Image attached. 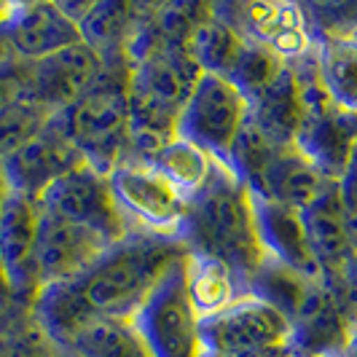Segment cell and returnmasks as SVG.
I'll return each mask as SVG.
<instances>
[{"label":"cell","mask_w":357,"mask_h":357,"mask_svg":"<svg viewBox=\"0 0 357 357\" xmlns=\"http://www.w3.org/2000/svg\"><path fill=\"white\" fill-rule=\"evenodd\" d=\"M191 252L178 234L132 229L84 274L38 290L33 320L54 347H65L91 320H135L169 268Z\"/></svg>","instance_id":"6da1fadb"},{"label":"cell","mask_w":357,"mask_h":357,"mask_svg":"<svg viewBox=\"0 0 357 357\" xmlns=\"http://www.w3.org/2000/svg\"><path fill=\"white\" fill-rule=\"evenodd\" d=\"M178 236L191 255L218 261L250 296V280L266 261L261 250L250 191L223 164H213L204 185L185 199Z\"/></svg>","instance_id":"7a4b0ae2"},{"label":"cell","mask_w":357,"mask_h":357,"mask_svg":"<svg viewBox=\"0 0 357 357\" xmlns=\"http://www.w3.org/2000/svg\"><path fill=\"white\" fill-rule=\"evenodd\" d=\"M56 121L84 161L110 175L119 164L132 159L129 68H105L89 91L56 113Z\"/></svg>","instance_id":"3957f363"},{"label":"cell","mask_w":357,"mask_h":357,"mask_svg":"<svg viewBox=\"0 0 357 357\" xmlns=\"http://www.w3.org/2000/svg\"><path fill=\"white\" fill-rule=\"evenodd\" d=\"M287 65L301 91V126L293 145L325 178L339 183L357 153V110L341 107L325 91L314 52Z\"/></svg>","instance_id":"277c9868"},{"label":"cell","mask_w":357,"mask_h":357,"mask_svg":"<svg viewBox=\"0 0 357 357\" xmlns=\"http://www.w3.org/2000/svg\"><path fill=\"white\" fill-rule=\"evenodd\" d=\"M202 357H296L290 322L258 298L202 320Z\"/></svg>","instance_id":"5b68a950"},{"label":"cell","mask_w":357,"mask_h":357,"mask_svg":"<svg viewBox=\"0 0 357 357\" xmlns=\"http://www.w3.org/2000/svg\"><path fill=\"white\" fill-rule=\"evenodd\" d=\"M185 261L169 268L132 320L153 357H202V320L188 298Z\"/></svg>","instance_id":"8992f818"},{"label":"cell","mask_w":357,"mask_h":357,"mask_svg":"<svg viewBox=\"0 0 357 357\" xmlns=\"http://www.w3.org/2000/svg\"><path fill=\"white\" fill-rule=\"evenodd\" d=\"M38 207L43 213L56 215L62 220H70L75 226H84L105 236L110 245L121 242L132 231V226L126 223L124 213L113 197L110 178L89 164L75 167L65 178L49 185L38 199Z\"/></svg>","instance_id":"52a82bcc"},{"label":"cell","mask_w":357,"mask_h":357,"mask_svg":"<svg viewBox=\"0 0 357 357\" xmlns=\"http://www.w3.org/2000/svg\"><path fill=\"white\" fill-rule=\"evenodd\" d=\"M248 100L231 81L204 73L180 113L178 137L207 151L218 164H226L236 132L248 121Z\"/></svg>","instance_id":"ba28073f"},{"label":"cell","mask_w":357,"mask_h":357,"mask_svg":"<svg viewBox=\"0 0 357 357\" xmlns=\"http://www.w3.org/2000/svg\"><path fill=\"white\" fill-rule=\"evenodd\" d=\"M107 178H110L113 197L132 229L178 234L188 197L180 194L151 164L129 159L119 164Z\"/></svg>","instance_id":"9c48e42d"},{"label":"cell","mask_w":357,"mask_h":357,"mask_svg":"<svg viewBox=\"0 0 357 357\" xmlns=\"http://www.w3.org/2000/svg\"><path fill=\"white\" fill-rule=\"evenodd\" d=\"M213 14L231 24L242 38L280 59L293 62L314 52V36L301 6L293 3H213Z\"/></svg>","instance_id":"30bf717a"},{"label":"cell","mask_w":357,"mask_h":357,"mask_svg":"<svg viewBox=\"0 0 357 357\" xmlns=\"http://www.w3.org/2000/svg\"><path fill=\"white\" fill-rule=\"evenodd\" d=\"M306 242L317 266V277L336 296H344L357 277V255L349 245V234L341 213L339 183H333L317 202L301 210Z\"/></svg>","instance_id":"8fae6325"},{"label":"cell","mask_w":357,"mask_h":357,"mask_svg":"<svg viewBox=\"0 0 357 357\" xmlns=\"http://www.w3.org/2000/svg\"><path fill=\"white\" fill-rule=\"evenodd\" d=\"M296 357H344L355 339L357 320L341 298L314 277L301 304L290 314Z\"/></svg>","instance_id":"7c38bea8"},{"label":"cell","mask_w":357,"mask_h":357,"mask_svg":"<svg viewBox=\"0 0 357 357\" xmlns=\"http://www.w3.org/2000/svg\"><path fill=\"white\" fill-rule=\"evenodd\" d=\"M81 164L86 161L54 116L30 143H24L17 153L0 161V175L6 180L8 191L38 202L49 185H54L56 180L65 178Z\"/></svg>","instance_id":"4fadbf2b"},{"label":"cell","mask_w":357,"mask_h":357,"mask_svg":"<svg viewBox=\"0 0 357 357\" xmlns=\"http://www.w3.org/2000/svg\"><path fill=\"white\" fill-rule=\"evenodd\" d=\"M38 202L6 191L0 204V271L24 309H33L40 282L36 271Z\"/></svg>","instance_id":"5bb4252c"},{"label":"cell","mask_w":357,"mask_h":357,"mask_svg":"<svg viewBox=\"0 0 357 357\" xmlns=\"http://www.w3.org/2000/svg\"><path fill=\"white\" fill-rule=\"evenodd\" d=\"M0 22L11 52L22 62H38L84 43L78 22L62 3H6Z\"/></svg>","instance_id":"9a60e30c"},{"label":"cell","mask_w":357,"mask_h":357,"mask_svg":"<svg viewBox=\"0 0 357 357\" xmlns=\"http://www.w3.org/2000/svg\"><path fill=\"white\" fill-rule=\"evenodd\" d=\"M110 248L105 236L43 213L38 207V239H36V271L40 287L68 282L84 274L86 268Z\"/></svg>","instance_id":"2e32d148"},{"label":"cell","mask_w":357,"mask_h":357,"mask_svg":"<svg viewBox=\"0 0 357 357\" xmlns=\"http://www.w3.org/2000/svg\"><path fill=\"white\" fill-rule=\"evenodd\" d=\"M27 102L43 107L49 113H62L84 91H89L105 65L86 43L70 46L46 59L27 62Z\"/></svg>","instance_id":"e0dca14e"},{"label":"cell","mask_w":357,"mask_h":357,"mask_svg":"<svg viewBox=\"0 0 357 357\" xmlns=\"http://www.w3.org/2000/svg\"><path fill=\"white\" fill-rule=\"evenodd\" d=\"M252 197V215H255V231L266 258L293 268L306 277H317V266L306 242L304 218L298 210L271 202L264 197Z\"/></svg>","instance_id":"ac0fdd59"},{"label":"cell","mask_w":357,"mask_h":357,"mask_svg":"<svg viewBox=\"0 0 357 357\" xmlns=\"http://www.w3.org/2000/svg\"><path fill=\"white\" fill-rule=\"evenodd\" d=\"M62 6L78 22L81 40L102 59L105 68H129L126 46L135 30L137 3L107 0V3H89V6H68V3Z\"/></svg>","instance_id":"d6986e66"},{"label":"cell","mask_w":357,"mask_h":357,"mask_svg":"<svg viewBox=\"0 0 357 357\" xmlns=\"http://www.w3.org/2000/svg\"><path fill=\"white\" fill-rule=\"evenodd\" d=\"M331 185H333V180L325 178L296 145H287V148L277 151V156L266 167L261 183L250 194L287 204L301 213L312 202H317Z\"/></svg>","instance_id":"ffe728a7"},{"label":"cell","mask_w":357,"mask_h":357,"mask_svg":"<svg viewBox=\"0 0 357 357\" xmlns=\"http://www.w3.org/2000/svg\"><path fill=\"white\" fill-rule=\"evenodd\" d=\"M248 107H250L248 113L250 121L266 137H271L282 148L296 143V135L301 126V91H298L293 68L285 62L282 73L261 94H255Z\"/></svg>","instance_id":"44dd1931"},{"label":"cell","mask_w":357,"mask_h":357,"mask_svg":"<svg viewBox=\"0 0 357 357\" xmlns=\"http://www.w3.org/2000/svg\"><path fill=\"white\" fill-rule=\"evenodd\" d=\"M322 86L341 107L357 110V30L312 33Z\"/></svg>","instance_id":"7402d4cb"},{"label":"cell","mask_w":357,"mask_h":357,"mask_svg":"<svg viewBox=\"0 0 357 357\" xmlns=\"http://www.w3.org/2000/svg\"><path fill=\"white\" fill-rule=\"evenodd\" d=\"M185 287H188V298L194 304L199 320L215 317V314L226 312L231 304H236L239 298H248L245 287L239 285V280L229 268L218 261L202 258V255H188Z\"/></svg>","instance_id":"603a6c76"},{"label":"cell","mask_w":357,"mask_h":357,"mask_svg":"<svg viewBox=\"0 0 357 357\" xmlns=\"http://www.w3.org/2000/svg\"><path fill=\"white\" fill-rule=\"evenodd\" d=\"M65 347L78 357H153L132 320H91Z\"/></svg>","instance_id":"cb8c5ba5"},{"label":"cell","mask_w":357,"mask_h":357,"mask_svg":"<svg viewBox=\"0 0 357 357\" xmlns=\"http://www.w3.org/2000/svg\"><path fill=\"white\" fill-rule=\"evenodd\" d=\"M248 46V38H242L231 24H226L223 19H218L210 11V17L204 19L194 30V36L188 40V52L197 59L202 73L229 78L236 68L239 56Z\"/></svg>","instance_id":"d4e9b609"},{"label":"cell","mask_w":357,"mask_h":357,"mask_svg":"<svg viewBox=\"0 0 357 357\" xmlns=\"http://www.w3.org/2000/svg\"><path fill=\"white\" fill-rule=\"evenodd\" d=\"M145 164H151L156 172H161L180 194L191 197L194 191H199L204 185V180L210 178L215 159L191 140L172 137L169 143L161 145L156 153H151L145 159Z\"/></svg>","instance_id":"484cf974"},{"label":"cell","mask_w":357,"mask_h":357,"mask_svg":"<svg viewBox=\"0 0 357 357\" xmlns=\"http://www.w3.org/2000/svg\"><path fill=\"white\" fill-rule=\"evenodd\" d=\"M280 148H282V145H277L271 137H266V135L250 121V116H248L245 126H242V129L236 132V137H234L223 167H226L248 191H252V188L261 183L266 167L271 164V159L277 156Z\"/></svg>","instance_id":"4316f807"},{"label":"cell","mask_w":357,"mask_h":357,"mask_svg":"<svg viewBox=\"0 0 357 357\" xmlns=\"http://www.w3.org/2000/svg\"><path fill=\"white\" fill-rule=\"evenodd\" d=\"M54 119V113L33 102H17L0 113V161L17 153L24 143H30L43 126Z\"/></svg>","instance_id":"83f0119b"},{"label":"cell","mask_w":357,"mask_h":357,"mask_svg":"<svg viewBox=\"0 0 357 357\" xmlns=\"http://www.w3.org/2000/svg\"><path fill=\"white\" fill-rule=\"evenodd\" d=\"M27 68L30 65L17 56H11L0 65V113L6 107L27 100Z\"/></svg>","instance_id":"f1b7e54d"},{"label":"cell","mask_w":357,"mask_h":357,"mask_svg":"<svg viewBox=\"0 0 357 357\" xmlns=\"http://www.w3.org/2000/svg\"><path fill=\"white\" fill-rule=\"evenodd\" d=\"M339 199H341V213H344V226L349 234V245L357 255V153L349 169L344 172L339 180Z\"/></svg>","instance_id":"f546056e"},{"label":"cell","mask_w":357,"mask_h":357,"mask_svg":"<svg viewBox=\"0 0 357 357\" xmlns=\"http://www.w3.org/2000/svg\"><path fill=\"white\" fill-rule=\"evenodd\" d=\"M6 8V6H3ZM3 8H0V17H3ZM14 56V52H11V46H8V38H6V33H3V22H0V65L6 62V59H11Z\"/></svg>","instance_id":"4dcf8cb0"},{"label":"cell","mask_w":357,"mask_h":357,"mask_svg":"<svg viewBox=\"0 0 357 357\" xmlns=\"http://www.w3.org/2000/svg\"><path fill=\"white\" fill-rule=\"evenodd\" d=\"M56 349V357H78L73 349H68V347H54Z\"/></svg>","instance_id":"1f68e13d"},{"label":"cell","mask_w":357,"mask_h":357,"mask_svg":"<svg viewBox=\"0 0 357 357\" xmlns=\"http://www.w3.org/2000/svg\"><path fill=\"white\" fill-rule=\"evenodd\" d=\"M344 357H357V331H355V339H352V344H349V349H347V355Z\"/></svg>","instance_id":"d6a6232c"}]
</instances>
